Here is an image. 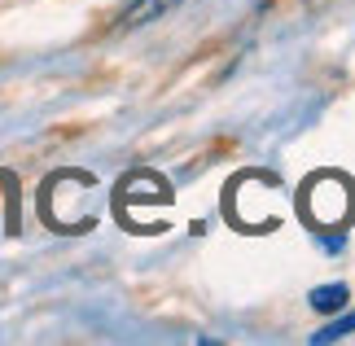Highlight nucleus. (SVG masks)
<instances>
[{
    "mask_svg": "<svg viewBox=\"0 0 355 346\" xmlns=\"http://www.w3.org/2000/svg\"><path fill=\"white\" fill-rule=\"evenodd\" d=\"M355 334V311H347V315H338L334 311V320L320 329V334H311V342L316 346H329V342H343V338H351Z\"/></svg>",
    "mask_w": 355,
    "mask_h": 346,
    "instance_id": "4",
    "label": "nucleus"
},
{
    "mask_svg": "<svg viewBox=\"0 0 355 346\" xmlns=\"http://www.w3.org/2000/svg\"><path fill=\"white\" fill-rule=\"evenodd\" d=\"M298 206H303V215L320 232L338 228V224H347L355 215V184L347 175H338V171H320V175H311V184H307L303 198H298Z\"/></svg>",
    "mask_w": 355,
    "mask_h": 346,
    "instance_id": "1",
    "label": "nucleus"
},
{
    "mask_svg": "<svg viewBox=\"0 0 355 346\" xmlns=\"http://www.w3.org/2000/svg\"><path fill=\"white\" fill-rule=\"evenodd\" d=\"M311 311H320V315H334V311H347V302H351V289L343 281H329V285H316L311 289Z\"/></svg>",
    "mask_w": 355,
    "mask_h": 346,
    "instance_id": "3",
    "label": "nucleus"
},
{
    "mask_svg": "<svg viewBox=\"0 0 355 346\" xmlns=\"http://www.w3.org/2000/svg\"><path fill=\"white\" fill-rule=\"evenodd\" d=\"M184 0H132L128 9L119 13V31H141V26H149V22H158V18H167V13H175Z\"/></svg>",
    "mask_w": 355,
    "mask_h": 346,
    "instance_id": "2",
    "label": "nucleus"
}]
</instances>
